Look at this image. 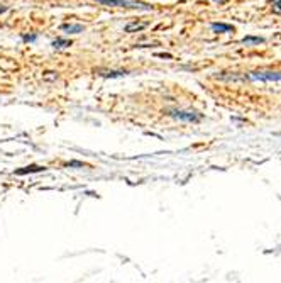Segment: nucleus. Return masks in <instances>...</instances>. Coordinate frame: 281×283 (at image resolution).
<instances>
[{"mask_svg": "<svg viewBox=\"0 0 281 283\" xmlns=\"http://www.w3.org/2000/svg\"><path fill=\"white\" fill-rule=\"evenodd\" d=\"M102 5H112V7H124V9H134V10H151L153 7L148 3L136 2V0H95Z\"/></svg>", "mask_w": 281, "mask_h": 283, "instance_id": "1", "label": "nucleus"}, {"mask_svg": "<svg viewBox=\"0 0 281 283\" xmlns=\"http://www.w3.org/2000/svg\"><path fill=\"white\" fill-rule=\"evenodd\" d=\"M249 80L252 82H281V73L278 71H252L247 75Z\"/></svg>", "mask_w": 281, "mask_h": 283, "instance_id": "2", "label": "nucleus"}, {"mask_svg": "<svg viewBox=\"0 0 281 283\" xmlns=\"http://www.w3.org/2000/svg\"><path fill=\"white\" fill-rule=\"evenodd\" d=\"M169 115H171V117H175V119H180V121H185V122H199V121H201V114L190 112V110L173 109V110H169Z\"/></svg>", "mask_w": 281, "mask_h": 283, "instance_id": "3", "label": "nucleus"}, {"mask_svg": "<svg viewBox=\"0 0 281 283\" xmlns=\"http://www.w3.org/2000/svg\"><path fill=\"white\" fill-rule=\"evenodd\" d=\"M98 75L104 78H122L129 73L124 70H98Z\"/></svg>", "mask_w": 281, "mask_h": 283, "instance_id": "4", "label": "nucleus"}, {"mask_svg": "<svg viewBox=\"0 0 281 283\" xmlns=\"http://www.w3.org/2000/svg\"><path fill=\"white\" fill-rule=\"evenodd\" d=\"M61 29L65 31L66 34H80L85 31V27L81 24H63Z\"/></svg>", "mask_w": 281, "mask_h": 283, "instance_id": "5", "label": "nucleus"}, {"mask_svg": "<svg viewBox=\"0 0 281 283\" xmlns=\"http://www.w3.org/2000/svg\"><path fill=\"white\" fill-rule=\"evenodd\" d=\"M212 31L213 33H232L234 27L231 24H222V22H213L212 24Z\"/></svg>", "mask_w": 281, "mask_h": 283, "instance_id": "6", "label": "nucleus"}, {"mask_svg": "<svg viewBox=\"0 0 281 283\" xmlns=\"http://www.w3.org/2000/svg\"><path fill=\"white\" fill-rule=\"evenodd\" d=\"M46 168L44 166H38V165H31V166H26L22 170H17L15 175H27V173H39V171H44Z\"/></svg>", "mask_w": 281, "mask_h": 283, "instance_id": "7", "label": "nucleus"}, {"mask_svg": "<svg viewBox=\"0 0 281 283\" xmlns=\"http://www.w3.org/2000/svg\"><path fill=\"white\" fill-rule=\"evenodd\" d=\"M148 26L146 22H130L125 26V33H136V31H141Z\"/></svg>", "mask_w": 281, "mask_h": 283, "instance_id": "8", "label": "nucleus"}, {"mask_svg": "<svg viewBox=\"0 0 281 283\" xmlns=\"http://www.w3.org/2000/svg\"><path fill=\"white\" fill-rule=\"evenodd\" d=\"M51 46L56 47V49H65V47H70L71 46V41H68V39L58 38V39H54V41L51 43Z\"/></svg>", "mask_w": 281, "mask_h": 283, "instance_id": "9", "label": "nucleus"}, {"mask_svg": "<svg viewBox=\"0 0 281 283\" xmlns=\"http://www.w3.org/2000/svg\"><path fill=\"white\" fill-rule=\"evenodd\" d=\"M264 43V39L263 38H254V36H246V38L242 39V45H263Z\"/></svg>", "mask_w": 281, "mask_h": 283, "instance_id": "10", "label": "nucleus"}, {"mask_svg": "<svg viewBox=\"0 0 281 283\" xmlns=\"http://www.w3.org/2000/svg\"><path fill=\"white\" fill-rule=\"evenodd\" d=\"M271 9L275 14H281V0H271Z\"/></svg>", "mask_w": 281, "mask_h": 283, "instance_id": "11", "label": "nucleus"}, {"mask_svg": "<svg viewBox=\"0 0 281 283\" xmlns=\"http://www.w3.org/2000/svg\"><path fill=\"white\" fill-rule=\"evenodd\" d=\"M22 39H24L26 43H34L36 39H38V36H36V34H24Z\"/></svg>", "mask_w": 281, "mask_h": 283, "instance_id": "12", "label": "nucleus"}, {"mask_svg": "<svg viewBox=\"0 0 281 283\" xmlns=\"http://www.w3.org/2000/svg\"><path fill=\"white\" fill-rule=\"evenodd\" d=\"M66 166H80V168H81V166H83V163H80V161H70Z\"/></svg>", "mask_w": 281, "mask_h": 283, "instance_id": "13", "label": "nucleus"}, {"mask_svg": "<svg viewBox=\"0 0 281 283\" xmlns=\"http://www.w3.org/2000/svg\"><path fill=\"white\" fill-rule=\"evenodd\" d=\"M213 2H217V3H227L229 0H213Z\"/></svg>", "mask_w": 281, "mask_h": 283, "instance_id": "14", "label": "nucleus"}, {"mask_svg": "<svg viewBox=\"0 0 281 283\" xmlns=\"http://www.w3.org/2000/svg\"><path fill=\"white\" fill-rule=\"evenodd\" d=\"M7 10V7H2V5H0V14H2V12H5Z\"/></svg>", "mask_w": 281, "mask_h": 283, "instance_id": "15", "label": "nucleus"}]
</instances>
